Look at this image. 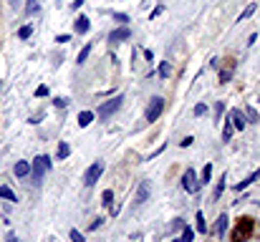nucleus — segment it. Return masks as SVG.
<instances>
[{"mask_svg":"<svg viewBox=\"0 0 260 242\" xmlns=\"http://www.w3.org/2000/svg\"><path fill=\"white\" fill-rule=\"evenodd\" d=\"M89 28H91V23H89V18H86V15H79L76 18V33H89Z\"/></svg>","mask_w":260,"mask_h":242,"instance_id":"9d476101","label":"nucleus"},{"mask_svg":"<svg viewBox=\"0 0 260 242\" xmlns=\"http://www.w3.org/2000/svg\"><path fill=\"white\" fill-rule=\"evenodd\" d=\"M0 197H3V200H10V202H16V200H18L16 192H13L10 187H0Z\"/></svg>","mask_w":260,"mask_h":242,"instance_id":"f3484780","label":"nucleus"},{"mask_svg":"<svg viewBox=\"0 0 260 242\" xmlns=\"http://www.w3.org/2000/svg\"><path fill=\"white\" fill-rule=\"evenodd\" d=\"M227 119H230V124H233V129H245V124H248V119H245V114L242 111H238V109H233L227 114Z\"/></svg>","mask_w":260,"mask_h":242,"instance_id":"423d86ee","label":"nucleus"},{"mask_svg":"<svg viewBox=\"0 0 260 242\" xmlns=\"http://www.w3.org/2000/svg\"><path fill=\"white\" fill-rule=\"evenodd\" d=\"M114 20H121V23H126L129 18H126V15H124V13H114Z\"/></svg>","mask_w":260,"mask_h":242,"instance_id":"72a5a7b5","label":"nucleus"},{"mask_svg":"<svg viewBox=\"0 0 260 242\" xmlns=\"http://www.w3.org/2000/svg\"><path fill=\"white\" fill-rule=\"evenodd\" d=\"M94 121V111H81L79 114V126H89Z\"/></svg>","mask_w":260,"mask_h":242,"instance_id":"4468645a","label":"nucleus"},{"mask_svg":"<svg viewBox=\"0 0 260 242\" xmlns=\"http://www.w3.org/2000/svg\"><path fill=\"white\" fill-rule=\"evenodd\" d=\"M222 111H225V106H222V101H218V103H215V119H220Z\"/></svg>","mask_w":260,"mask_h":242,"instance_id":"cd10ccee","label":"nucleus"},{"mask_svg":"<svg viewBox=\"0 0 260 242\" xmlns=\"http://www.w3.org/2000/svg\"><path fill=\"white\" fill-rule=\"evenodd\" d=\"M71 36H56V43H68Z\"/></svg>","mask_w":260,"mask_h":242,"instance_id":"4c0bfd02","label":"nucleus"},{"mask_svg":"<svg viewBox=\"0 0 260 242\" xmlns=\"http://www.w3.org/2000/svg\"><path fill=\"white\" fill-rule=\"evenodd\" d=\"M248 230H250V220H242V235H245V232H248ZM235 242H240V237H238Z\"/></svg>","mask_w":260,"mask_h":242,"instance_id":"2f4dec72","label":"nucleus"},{"mask_svg":"<svg viewBox=\"0 0 260 242\" xmlns=\"http://www.w3.org/2000/svg\"><path fill=\"white\" fill-rule=\"evenodd\" d=\"M71 242H83V237H81L79 230H71Z\"/></svg>","mask_w":260,"mask_h":242,"instance_id":"c756f323","label":"nucleus"},{"mask_svg":"<svg viewBox=\"0 0 260 242\" xmlns=\"http://www.w3.org/2000/svg\"><path fill=\"white\" fill-rule=\"evenodd\" d=\"M149 182H141V184L137 187V194H134V204L139 207V204H144V202H147L149 200Z\"/></svg>","mask_w":260,"mask_h":242,"instance_id":"0eeeda50","label":"nucleus"},{"mask_svg":"<svg viewBox=\"0 0 260 242\" xmlns=\"http://www.w3.org/2000/svg\"><path fill=\"white\" fill-rule=\"evenodd\" d=\"M101 172H104V161H94L89 169H86V174H83V184L86 187H94L96 182H99V177H101Z\"/></svg>","mask_w":260,"mask_h":242,"instance_id":"20e7f679","label":"nucleus"},{"mask_svg":"<svg viewBox=\"0 0 260 242\" xmlns=\"http://www.w3.org/2000/svg\"><path fill=\"white\" fill-rule=\"evenodd\" d=\"M28 13H33V10H38V3H36V0H31V3H28V8H25Z\"/></svg>","mask_w":260,"mask_h":242,"instance_id":"f704fd0d","label":"nucleus"},{"mask_svg":"<svg viewBox=\"0 0 260 242\" xmlns=\"http://www.w3.org/2000/svg\"><path fill=\"white\" fill-rule=\"evenodd\" d=\"M169 73H172V66H169V63H167V60H164V63L160 66V76H162V79H167V76H169Z\"/></svg>","mask_w":260,"mask_h":242,"instance_id":"a878e982","label":"nucleus"},{"mask_svg":"<svg viewBox=\"0 0 260 242\" xmlns=\"http://www.w3.org/2000/svg\"><path fill=\"white\" fill-rule=\"evenodd\" d=\"M18 36H20V38H31V36H33V28H31V25H23V28L18 30Z\"/></svg>","mask_w":260,"mask_h":242,"instance_id":"393cba45","label":"nucleus"},{"mask_svg":"<svg viewBox=\"0 0 260 242\" xmlns=\"http://www.w3.org/2000/svg\"><path fill=\"white\" fill-rule=\"evenodd\" d=\"M255 10H258V3H250L248 8H245L240 15H238V23H242V20H248L250 18V15H255Z\"/></svg>","mask_w":260,"mask_h":242,"instance_id":"f8f14e48","label":"nucleus"},{"mask_svg":"<svg viewBox=\"0 0 260 242\" xmlns=\"http://www.w3.org/2000/svg\"><path fill=\"white\" fill-rule=\"evenodd\" d=\"M162 111H164V99L162 96H154L149 101V106H147V111H144V121H157V119L162 116Z\"/></svg>","mask_w":260,"mask_h":242,"instance_id":"7ed1b4c3","label":"nucleus"},{"mask_svg":"<svg viewBox=\"0 0 260 242\" xmlns=\"http://www.w3.org/2000/svg\"><path fill=\"white\" fill-rule=\"evenodd\" d=\"M230 79H233V73H230V71H220V83H227Z\"/></svg>","mask_w":260,"mask_h":242,"instance_id":"c85d7f7f","label":"nucleus"},{"mask_svg":"<svg viewBox=\"0 0 260 242\" xmlns=\"http://www.w3.org/2000/svg\"><path fill=\"white\" fill-rule=\"evenodd\" d=\"M205 114H207V106L205 103H197L195 106V116H205Z\"/></svg>","mask_w":260,"mask_h":242,"instance_id":"bb28decb","label":"nucleus"},{"mask_svg":"<svg viewBox=\"0 0 260 242\" xmlns=\"http://www.w3.org/2000/svg\"><path fill=\"white\" fill-rule=\"evenodd\" d=\"M227 222H230V220H227V215L222 212V215L218 217V235H220V237H222V235L227 232Z\"/></svg>","mask_w":260,"mask_h":242,"instance_id":"2eb2a0df","label":"nucleus"},{"mask_svg":"<svg viewBox=\"0 0 260 242\" xmlns=\"http://www.w3.org/2000/svg\"><path fill=\"white\" fill-rule=\"evenodd\" d=\"M180 240H182V242H192V240H195V230L184 224V227H182V237H180Z\"/></svg>","mask_w":260,"mask_h":242,"instance_id":"dca6fc26","label":"nucleus"},{"mask_svg":"<svg viewBox=\"0 0 260 242\" xmlns=\"http://www.w3.org/2000/svg\"><path fill=\"white\" fill-rule=\"evenodd\" d=\"M245 119L253 121V124H258V121H260V114L253 109V106H248V109H245Z\"/></svg>","mask_w":260,"mask_h":242,"instance_id":"a211bd4d","label":"nucleus"},{"mask_svg":"<svg viewBox=\"0 0 260 242\" xmlns=\"http://www.w3.org/2000/svg\"><path fill=\"white\" fill-rule=\"evenodd\" d=\"M48 94V88L46 86H38V91H36V96H46Z\"/></svg>","mask_w":260,"mask_h":242,"instance_id":"e433bc0d","label":"nucleus"},{"mask_svg":"<svg viewBox=\"0 0 260 242\" xmlns=\"http://www.w3.org/2000/svg\"><path fill=\"white\" fill-rule=\"evenodd\" d=\"M197 232H207V224H205V215L197 212Z\"/></svg>","mask_w":260,"mask_h":242,"instance_id":"5701e85b","label":"nucleus"},{"mask_svg":"<svg viewBox=\"0 0 260 242\" xmlns=\"http://www.w3.org/2000/svg\"><path fill=\"white\" fill-rule=\"evenodd\" d=\"M5 242H18V240H16V235H13V232H10V235L5 237Z\"/></svg>","mask_w":260,"mask_h":242,"instance_id":"58836bf2","label":"nucleus"},{"mask_svg":"<svg viewBox=\"0 0 260 242\" xmlns=\"http://www.w3.org/2000/svg\"><path fill=\"white\" fill-rule=\"evenodd\" d=\"M175 242H182V240H177V237H175Z\"/></svg>","mask_w":260,"mask_h":242,"instance_id":"ea45409f","label":"nucleus"},{"mask_svg":"<svg viewBox=\"0 0 260 242\" xmlns=\"http://www.w3.org/2000/svg\"><path fill=\"white\" fill-rule=\"evenodd\" d=\"M51 166H53V161H51V157H46V154H40V157L33 159V166H31L33 184H40L43 177H46V172H51Z\"/></svg>","mask_w":260,"mask_h":242,"instance_id":"f257e3e1","label":"nucleus"},{"mask_svg":"<svg viewBox=\"0 0 260 242\" xmlns=\"http://www.w3.org/2000/svg\"><path fill=\"white\" fill-rule=\"evenodd\" d=\"M13 3H16V0H13Z\"/></svg>","mask_w":260,"mask_h":242,"instance_id":"a19ab883","label":"nucleus"},{"mask_svg":"<svg viewBox=\"0 0 260 242\" xmlns=\"http://www.w3.org/2000/svg\"><path fill=\"white\" fill-rule=\"evenodd\" d=\"M126 38H132V30H129L126 25H124V28H117V30H111V36H109L111 43H121V40H126Z\"/></svg>","mask_w":260,"mask_h":242,"instance_id":"6e6552de","label":"nucleus"},{"mask_svg":"<svg viewBox=\"0 0 260 242\" xmlns=\"http://www.w3.org/2000/svg\"><path fill=\"white\" fill-rule=\"evenodd\" d=\"M68 154H71V146H68L66 141H61V144H59V159H66Z\"/></svg>","mask_w":260,"mask_h":242,"instance_id":"4be33fe9","label":"nucleus"},{"mask_svg":"<svg viewBox=\"0 0 260 242\" xmlns=\"http://www.w3.org/2000/svg\"><path fill=\"white\" fill-rule=\"evenodd\" d=\"M182 187H184V192H190V194H195V192L200 189V182H197L195 169H187V172H184V177H182Z\"/></svg>","mask_w":260,"mask_h":242,"instance_id":"39448f33","label":"nucleus"},{"mask_svg":"<svg viewBox=\"0 0 260 242\" xmlns=\"http://www.w3.org/2000/svg\"><path fill=\"white\" fill-rule=\"evenodd\" d=\"M31 174V164L28 161H18L16 164V177H28Z\"/></svg>","mask_w":260,"mask_h":242,"instance_id":"ddd939ff","label":"nucleus"},{"mask_svg":"<svg viewBox=\"0 0 260 242\" xmlns=\"http://www.w3.org/2000/svg\"><path fill=\"white\" fill-rule=\"evenodd\" d=\"M233 139V124H230V119L225 121V129H222V141H230Z\"/></svg>","mask_w":260,"mask_h":242,"instance_id":"aec40b11","label":"nucleus"},{"mask_svg":"<svg viewBox=\"0 0 260 242\" xmlns=\"http://www.w3.org/2000/svg\"><path fill=\"white\" fill-rule=\"evenodd\" d=\"M225 184H227V174H222L218 179V184H215V192H212V200H220L222 192H225Z\"/></svg>","mask_w":260,"mask_h":242,"instance_id":"9b49d317","label":"nucleus"},{"mask_svg":"<svg viewBox=\"0 0 260 242\" xmlns=\"http://www.w3.org/2000/svg\"><path fill=\"white\" fill-rule=\"evenodd\" d=\"M101 222H104V220H101V217H96V220L89 224V230H91V232H94V230H99V227H101Z\"/></svg>","mask_w":260,"mask_h":242,"instance_id":"7c9ffc66","label":"nucleus"},{"mask_svg":"<svg viewBox=\"0 0 260 242\" xmlns=\"http://www.w3.org/2000/svg\"><path fill=\"white\" fill-rule=\"evenodd\" d=\"M258 179H260V169H255V172H253L250 177H245L242 182H238V184H235V192H242L245 187H250L253 182H258Z\"/></svg>","mask_w":260,"mask_h":242,"instance_id":"1a4fd4ad","label":"nucleus"},{"mask_svg":"<svg viewBox=\"0 0 260 242\" xmlns=\"http://www.w3.org/2000/svg\"><path fill=\"white\" fill-rule=\"evenodd\" d=\"M121 101H124V96H114L111 101H104V103L99 106L96 116H99V119H111L114 114H117V111L121 109Z\"/></svg>","mask_w":260,"mask_h":242,"instance_id":"f03ea898","label":"nucleus"},{"mask_svg":"<svg viewBox=\"0 0 260 242\" xmlns=\"http://www.w3.org/2000/svg\"><path fill=\"white\" fill-rule=\"evenodd\" d=\"M53 103H56V106H59V109H63V106H66L68 101H66V99H53Z\"/></svg>","mask_w":260,"mask_h":242,"instance_id":"c9c22d12","label":"nucleus"},{"mask_svg":"<svg viewBox=\"0 0 260 242\" xmlns=\"http://www.w3.org/2000/svg\"><path fill=\"white\" fill-rule=\"evenodd\" d=\"M101 200H104V204H106V207H111V202H114V192H111V189H106L104 194H101Z\"/></svg>","mask_w":260,"mask_h":242,"instance_id":"b1692460","label":"nucleus"},{"mask_svg":"<svg viewBox=\"0 0 260 242\" xmlns=\"http://www.w3.org/2000/svg\"><path fill=\"white\" fill-rule=\"evenodd\" d=\"M91 48H94L91 43H89V45H83V48H81V53H79V60H76V63H86V58H89Z\"/></svg>","mask_w":260,"mask_h":242,"instance_id":"6ab92c4d","label":"nucleus"},{"mask_svg":"<svg viewBox=\"0 0 260 242\" xmlns=\"http://www.w3.org/2000/svg\"><path fill=\"white\" fill-rule=\"evenodd\" d=\"M172 227H175V230H182V227H184V220H180V217H177L175 222H172Z\"/></svg>","mask_w":260,"mask_h":242,"instance_id":"473e14b6","label":"nucleus"},{"mask_svg":"<svg viewBox=\"0 0 260 242\" xmlns=\"http://www.w3.org/2000/svg\"><path fill=\"white\" fill-rule=\"evenodd\" d=\"M202 184H205V182H210L212 179V164H205V169H202Z\"/></svg>","mask_w":260,"mask_h":242,"instance_id":"412c9836","label":"nucleus"}]
</instances>
